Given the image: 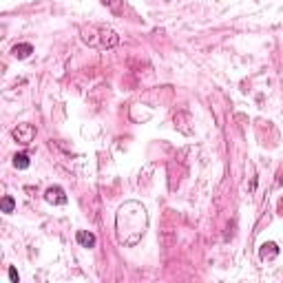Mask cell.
Instances as JSON below:
<instances>
[{"instance_id":"obj_1","label":"cell","mask_w":283,"mask_h":283,"mask_svg":"<svg viewBox=\"0 0 283 283\" xmlns=\"http://www.w3.org/2000/svg\"><path fill=\"white\" fill-rule=\"evenodd\" d=\"M148 228V213L140 202H124L115 215V235L122 246H137Z\"/></svg>"},{"instance_id":"obj_2","label":"cell","mask_w":283,"mask_h":283,"mask_svg":"<svg viewBox=\"0 0 283 283\" xmlns=\"http://www.w3.org/2000/svg\"><path fill=\"white\" fill-rule=\"evenodd\" d=\"M80 38H82V42L93 49H113L120 42V35L109 27H102V24H89V27H84L80 31Z\"/></svg>"},{"instance_id":"obj_3","label":"cell","mask_w":283,"mask_h":283,"mask_svg":"<svg viewBox=\"0 0 283 283\" xmlns=\"http://www.w3.org/2000/svg\"><path fill=\"white\" fill-rule=\"evenodd\" d=\"M13 140L22 146H29L35 140V126L33 124H18L13 128Z\"/></svg>"},{"instance_id":"obj_4","label":"cell","mask_w":283,"mask_h":283,"mask_svg":"<svg viewBox=\"0 0 283 283\" xmlns=\"http://www.w3.org/2000/svg\"><path fill=\"white\" fill-rule=\"evenodd\" d=\"M44 199H47L49 204H53V206H64L66 202H69V199H66L64 188H60V186L47 188V193H44Z\"/></svg>"},{"instance_id":"obj_5","label":"cell","mask_w":283,"mask_h":283,"mask_svg":"<svg viewBox=\"0 0 283 283\" xmlns=\"http://www.w3.org/2000/svg\"><path fill=\"white\" fill-rule=\"evenodd\" d=\"M279 252L281 250H279V246H277L275 241H266V244L259 248V257L264 261H270V259H275V257H279Z\"/></svg>"},{"instance_id":"obj_6","label":"cell","mask_w":283,"mask_h":283,"mask_svg":"<svg viewBox=\"0 0 283 283\" xmlns=\"http://www.w3.org/2000/svg\"><path fill=\"white\" fill-rule=\"evenodd\" d=\"M31 53H33V47L29 42H20V44H16V47L11 49V55H13V58H18V60L29 58Z\"/></svg>"},{"instance_id":"obj_7","label":"cell","mask_w":283,"mask_h":283,"mask_svg":"<svg viewBox=\"0 0 283 283\" xmlns=\"http://www.w3.org/2000/svg\"><path fill=\"white\" fill-rule=\"evenodd\" d=\"M75 239H78V244L84 246V248H93V246H95V235L93 233H86V230H78Z\"/></svg>"},{"instance_id":"obj_8","label":"cell","mask_w":283,"mask_h":283,"mask_svg":"<svg viewBox=\"0 0 283 283\" xmlns=\"http://www.w3.org/2000/svg\"><path fill=\"white\" fill-rule=\"evenodd\" d=\"M13 166L16 168H29V155H24V153H18L16 157H13Z\"/></svg>"},{"instance_id":"obj_9","label":"cell","mask_w":283,"mask_h":283,"mask_svg":"<svg viewBox=\"0 0 283 283\" xmlns=\"http://www.w3.org/2000/svg\"><path fill=\"white\" fill-rule=\"evenodd\" d=\"M2 213H13V208H16V202H13V197H9V195H4L2 197Z\"/></svg>"},{"instance_id":"obj_10","label":"cell","mask_w":283,"mask_h":283,"mask_svg":"<svg viewBox=\"0 0 283 283\" xmlns=\"http://www.w3.org/2000/svg\"><path fill=\"white\" fill-rule=\"evenodd\" d=\"M102 4H106V7H111L113 11H120V0H100Z\"/></svg>"},{"instance_id":"obj_11","label":"cell","mask_w":283,"mask_h":283,"mask_svg":"<svg viewBox=\"0 0 283 283\" xmlns=\"http://www.w3.org/2000/svg\"><path fill=\"white\" fill-rule=\"evenodd\" d=\"M9 279H11V281H18V272H16V268H9Z\"/></svg>"},{"instance_id":"obj_12","label":"cell","mask_w":283,"mask_h":283,"mask_svg":"<svg viewBox=\"0 0 283 283\" xmlns=\"http://www.w3.org/2000/svg\"><path fill=\"white\" fill-rule=\"evenodd\" d=\"M277 210H279V215H281V217H283V197L279 199V204H277Z\"/></svg>"}]
</instances>
